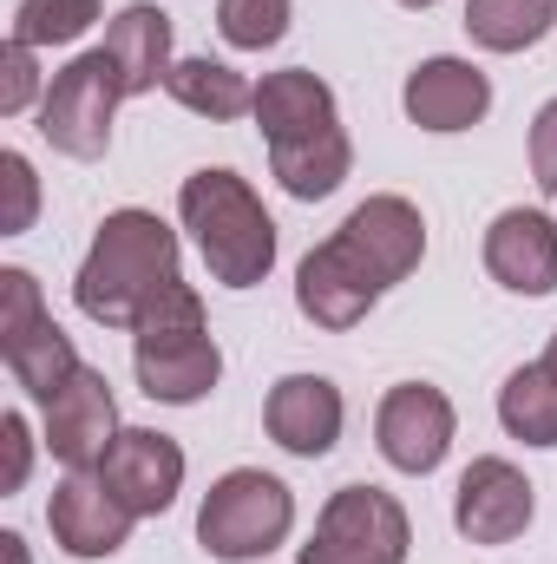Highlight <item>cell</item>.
<instances>
[{
  "label": "cell",
  "instance_id": "obj_1",
  "mask_svg": "<svg viewBox=\"0 0 557 564\" xmlns=\"http://www.w3.org/2000/svg\"><path fill=\"white\" fill-rule=\"evenodd\" d=\"M171 282H184L177 276V230L151 210H112L79 263L73 302L99 328H132L144 302H157Z\"/></svg>",
  "mask_w": 557,
  "mask_h": 564
},
{
  "label": "cell",
  "instance_id": "obj_2",
  "mask_svg": "<svg viewBox=\"0 0 557 564\" xmlns=\"http://www.w3.org/2000/svg\"><path fill=\"white\" fill-rule=\"evenodd\" d=\"M177 217L197 237L210 282L256 289V282L276 270V217L263 210V197L237 171H223V164L190 171L184 191H177Z\"/></svg>",
  "mask_w": 557,
  "mask_h": 564
},
{
  "label": "cell",
  "instance_id": "obj_3",
  "mask_svg": "<svg viewBox=\"0 0 557 564\" xmlns=\"http://www.w3.org/2000/svg\"><path fill=\"white\" fill-rule=\"evenodd\" d=\"M132 368H139V388L164 408H190L223 381V355L210 341V322L190 282H171L157 302H144V315L132 322Z\"/></svg>",
  "mask_w": 557,
  "mask_h": 564
},
{
  "label": "cell",
  "instance_id": "obj_4",
  "mask_svg": "<svg viewBox=\"0 0 557 564\" xmlns=\"http://www.w3.org/2000/svg\"><path fill=\"white\" fill-rule=\"evenodd\" d=\"M288 525H295V499H288V486H282L276 473H263V466L223 473L204 492V506H197V545L223 564L270 558L288 539Z\"/></svg>",
  "mask_w": 557,
  "mask_h": 564
},
{
  "label": "cell",
  "instance_id": "obj_5",
  "mask_svg": "<svg viewBox=\"0 0 557 564\" xmlns=\"http://www.w3.org/2000/svg\"><path fill=\"white\" fill-rule=\"evenodd\" d=\"M125 99V79H119V59L99 46V53H79L66 73H53L46 99H40V139L79 164L106 158L112 144V112Z\"/></svg>",
  "mask_w": 557,
  "mask_h": 564
},
{
  "label": "cell",
  "instance_id": "obj_6",
  "mask_svg": "<svg viewBox=\"0 0 557 564\" xmlns=\"http://www.w3.org/2000/svg\"><path fill=\"white\" fill-rule=\"evenodd\" d=\"M414 545V525H407V506L381 486H341L321 519H315V539L302 545L295 564H407Z\"/></svg>",
  "mask_w": 557,
  "mask_h": 564
},
{
  "label": "cell",
  "instance_id": "obj_7",
  "mask_svg": "<svg viewBox=\"0 0 557 564\" xmlns=\"http://www.w3.org/2000/svg\"><path fill=\"white\" fill-rule=\"evenodd\" d=\"M119 433H125V426H119V401H112V388H106L99 368H79V375L46 401V446H53V459H59L66 473H99Z\"/></svg>",
  "mask_w": 557,
  "mask_h": 564
},
{
  "label": "cell",
  "instance_id": "obj_8",
  "mask_svg": "<svg viewBox=\"0 0 557 564\" xmlns=\"http://www.w3.org/2000/svg\"><path fill=\"white\" fill-rule=\"evenodd\" d=\"M335 243L374 276V289L387 295L401 276H414L419 257H426V224L407 197H368L348 210V224L335 230Z\"/></svg>",
  "mask_w": 557,
  "mask_h": 564
},
{
  "label": "cell",
  "instance_id": "obj_9",
  "mask_svg": "<svg viewBox=\"0 0 557 564\" xmlns=\"http://www.w3.org/2000/svg\"><path fill=\"white\" fill-rule=\"evenodd\" d=\"M46 525H53V545L66 558H112L139 519L125 512V499L99 473H66L46 499Z\"/></svg>",
  "mask_w": 557,
  "mask_h": 564
},
{
  "label": "cell",
  "instance_id": "obj_10",
  "mask_svg": "<svg viewBox=\"0 0 557 564\" xmlns=\"http://www.w3.org/2000/svg\"><path fill=\"white\" fill-rule=\"evenodd\" d=\"M452 401L426 381H401L387 388L381 414H374V440H381V459L394 473H433L452 446Z\"/></svg>",
  "mask_w": 557,
  "mask_h": 564
},
{
  "label": "cell",
  "instance_id": "obj_11",
  "mask_svg": "<svg viewBox=\"0 0 557 564\" xmlns=\"http://www.w3.org/2000/svg\"><path fill=\"white\" fill-rule=\"evenodd\" d=\"M99 479L125 499L132 519H157L171 512V499L184 492V446L157 426H125L99 466Z\"/></svg>",
  "mask_w": 557,
  "mask_h": 564
},
{
  "label": "cell",
  "instance_id": "obj_12",
  "mask_svg": "<svg viewBox=\"0 0 557 564\" xmlns=\"http://www.w3.org/2000/svg\"><path fill=\"white\" fill-rule=\"evenodd\" d=\"M538 499H532V479L512 466V459H472L459 473V499H452V525L472 539V545H512L525 525H532Z\"/></svg>",
  "mask_w": 557,
  "mask_h": 564
},
{
  "label": "cell",
  "instance_id": "obj_13",
  "mask_svg": "<svg viewBox=\"0 0 557 564\" xmlns=\"http://www.w3.org/2000/svg\"><path fill=\"white\" fill-rule=\"evenodd\" d=\"M401 106H407V119H414L419 132H472L492 112V79L472 59L439 53V59H419L414 73H407Z\"/></svg>",
  "mask_w": 557,
  "mask_h": 564
},
{
  "label": "cell",
  "instance_id": "obj_14",
  "mask_svg": "<svg viewBox=\"0 0 557 564\" xmlns=\"http://www.w3.org/2000/svg\"><path fill=\"white\" fill-rule=\"evenodd\" d=\"M341 421H348V408H341V388L328 375H282L270 388V408H263L270 440L295 459H321L341 440Z\"/></svg>",
  "mask_w": 557,
  "mask_h": 564
},
{
  "label": "cell",
  "instance_id": "obj_15",
  "mask_svg": "<svg viewBox=\"0 0 557 564\" xmlns=\"http://www.w3.org/2000/svg\"><path fill=\"white\" fill-rule=\"evenodd\" d=\"M374 302H381L374 276H368L335 237L302 257V270H295V308H302L315 328H354V322H368Z\"/></svg>",
  "mask_w": 557,
  "mask_h": 564
},
{
  "label": "cell",
  "instance_id": "obj_16",
  "mask_svg": "<svg viewBox=\"0 0 557 564\" xmlns=\"http://www.w3.org/2000/svg\"><path fill=\"white\" fill-rule=\"evenodd\" d=\"M485 270L512 295H551L557 289V224L545 210H505L485 230Z\"/></svg>",
  "mask_w": 557,
  "mask_h": 564
},
{
  "label": "cell",
  "instance_id": "obj_17",
  "mask_svg": "<svg viewBox=\"0 0 557 564\" xmlns=\"http://www.w3.org/2000/svg\"><path fill=\"white\" fill-rule=\"evenodd\" d=\"M250 119L263 126L270 144H295V139H315V132L341 126V119H335V93H328L308 66L270 73V79L256 86V112H250Z\"/></svg>",
  "mask_w": 557,
  "mask_h": 564
},
{
  "label": "cell",
  "instance_id": "obj_18",
  "mask_svg": "<svg viewBox=\"0 0 557 564\" xmlns=\"http://www.w3.org/2000/svg\"><path fill=\"white\" fill-rule=\"evenodd\" d=\"M106 53L119 59V79H125V99H139V93H157L164 79H171V13L164 7H125L112 26H106Z\"/></svg>",
  "mask_w": 557,
  "mask_h": 564
},
{
  "label": "cell",
  "instance_id": "obj_19",
  "mask_svg": "<svg viewBox=\"0 0 557 564\" xmlns=\"http://www.w3.org/2000/svg\"><path fill=\"white\" fill-rule=\"evenodd\" d=\"M348 164H354V144H348L341 126H328L315 139H295V144H270V171L282 177V191L302 197V204L335 197L341 177H348Z\"/></svg>",
  "mask_w": 557,
  "mask_h": 564
},
{
  "label": "cell",
  "instance_id": "obj_20",
  "mask_svg": "<svg viewBox=\"0 0 557 564\" xmlns=\"http://www.w3.org/2000/svg\"><path fill=\"white\" fill-rule=\"evenodd\" d=\"M164 93H171L184 112L210 119V126L256 112V86H250L237 66H223V59H177V66H171V79H164Z\"/></svg>",
  "mask_w": 557,
  "mask_h": 564
},
{
  "label": "cell",
  "instance_id": "obj_21",
  "mask_svg": "<svg viewBox=\"0 0 557 564\" xmlns=\"http://www.w3.org/2000/svg\"><path fill=\"white\" fill-rule=\"evenodd\" d=\"M0 361H7V375H13L40 408H46V401L79 375V368H86V361H79V348H73V335H66L59 322H40L33 335H20L13 348H0Z\"/></svg>",
  "mask_w": 557,
  "mask_h": 564
},
{
  "label": "cell",
  "instance_id": "obj_22",
  "mask_svg": "<svg viewBox=\"0 0 557 564\" xmlns=\"http://www.w3.org/2000/svg\"><path fill=\"white\" fill-rule=\"evenodd\" d=\"M557 0H466V33L485 53H525L551 33Z\"/></svg>",
  "mask_w": 557,
  "mask_h": 564
},
{
  "label": "cell",
  "instance_id": "obj_23",
  "mask_svg": "<svg viewBox=\"0 0 557 564\" xmlns=\"http://www.w3.org/2000/svg\"><path fill=\"white\" fill-rule=\"evenodd\" d=\"M499 421H505L512 440H525V446H557V375L545 361L518 368L499 388Z\"/></svg>",
  "mask_w": 557,
  "mask_h": 564
},
{
  "label": "cell",
  "instance_id": "obj_24",
  "mask_svg": "<svg viewBox=\"0 0 557 564\" xmlns=\"http://www.w3.org/2000/svg\"><path fill=\"white\" fill-rule=\"evenodd\" d=\"M92 20H99V0H20L13 40H26V46H73Z\"/></svg>",
  "mask_w": 557,
  "mask_h": 564
},
{
  "label": "cell",
  "instance_id": "obj_25",
  "mask_svg": "<svg viewBox=\"0 0 557 564\" xmlns=\"http://www.w3.org/2000/svg\"><path fill=\"white\" fill-rule=\"evenodd\" d=\"M217 33L237 53H263L288 33V0H217Z\"/></svg>",
  "mask_w": 557,
  "mask_h": 564
},
{
  "label": "cell",
  "instance_id": "obj_26",
  "mask_svg": "<svg viewBox=\"0 0 557 564\" xmlns=\"http://www.w3.org/2000/svg\"><path fill=\"white\" fill-rule=\"evenodd\" d=\"M40 322H53L46 302H40V282L26 276V270H0V348H13L20 335H33Z\"/></svg>",
  "mask_w": 557,
  "mask_h": 564
},
{
  "label": "cell",
  "instance_id": "obj_27",
  "mask_svg": "<svg viewBox=\"0 0 557 564\" xmlns=\"http://www.w3.org/2000/svg\"><path fill=\"white\" fill-rule=\"evenodd\" d=\"M40 46H26V40H7V53H0V119H20L26 106H33V93H40V59H33Z\"/></svg>",
  "mask_w": 557,
  "mask_h": 564
},
{
  "label": "cell",
  "instance_id": "obj_28",
  "mask_svg": "<svg viewBox=\"0 0 557 564\" xmlns=\"http://www.w3.org/2000/svg\"><path fill=\"white\" fill-rule=\"evenodd\" d=\"M0 184H7L0 237H20V230H33V210H40V177H33V164H26L20 151H7V158H0Z\"/></svg>",
  "mask_w": 557,
  "mask_h": 564
},
{
  "label": "cell",
  "instance_id": "obj_29",
  "mask_svg": "<svg viewBox=\"0 0 557 564\" xmlns=\"http://www.w3.org/2000/svg\"><path fill=\"white\" fill-rule=\"evenodd\" d=\"M532 177L545 197H557V99L532 119Z\"/></svg>",
  "mask_w": 557,
  "mask_h": 564
},
{
  "label": "cell",
  "instance_id": "obj_30",
  "mask_svg": "<svg viewBox=\"0 0 557 564\" xmlns=\"http://www.w3.org/2000/svg\"><path fill=\"white\" fill-rule=\"evenodd\" d=\"M0 446H7V473H0V492H20L26 486V466H33V440L20 414H0Z\"/></svg>",
  "mask_w": 557,
  "mask_h": 564
},
{
  "label": "cell",
  "instance_id": "obj_31",
  "mask_svg": "<svg viewBox=\"0 0 557 564\" xmlns=\"http://www.w3.org/2000/svg\"><path fill=\"white\" fill-rule=\"evenodd\" d=\"M0 552H7V564H26V539L20 532H0Z\"/></svg>",
  "mask_w": 557,
  "mask_h": 564
},
{
  "label": "cell",
  "instance_id": "obj_32",
  "mask_svg": "<svg viewBox=\"0 0 557 564\" xmlns=\"http://www.w3.org/2000/svg\"><path fill=\"white\" fill-rule=\"evenodd\" d=\"M545 368H551V375H557V335H551V348H545Z\"/></svg>",
  "mask_w": 557,
  "mask_h": 564
},
{
  "label": "cell",
  "instance_id": "obj_33",
  "mask_svg": "<svg viewBox=\"0 0 557 564\" xmlns=\"http://www.w3.org/2000/svg\"><path fill=\"white\" fill-rule=\"evenodd\" d=\"M401 7H433V0H401Z\"/></svg>",
  "mask_w": 557,
  "mask_h": 564
}]
</instances>
